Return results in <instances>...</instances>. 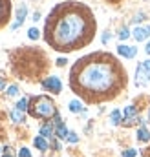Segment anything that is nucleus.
<instances>
[{
	"label": "nucleus",
	"instance_id": "obj_1",
	"mask_svg": "<svg viewBox=\"0 0 150 157\" xmlns=\"http://www.w3.org/2000/svg\"><path fill=\"white\" fill-rule=\"evenodd\" d=\"M128 84V75L119 59L108 51L81 57L70 70V88L86 104L115 99Z\"/></svg>",
	"mask_w": 150,
	"mask_h": 157
},
{
	"label": "nucleus",
	"instance_id": "obj_2",
	"mask_svg": "<svg viewBox=\"0 0 150 157\" xmlns=\"http://www.w3.org/2000/svg\"><path fill=\"white\" fill-rule=\"evenodd\" d=\"M97 31V20L93 11L82 2H61L57 4L44 22L46 44L61 53L77 51L86 48Z\"/></svg>",
	"mask_w": 150,
	"mask_h": 157
},
{
	"label": "nucleus",
	"instance_id": "obj_3",
	"mask_svg": "<svg viewBox=\"0 0 150 157\" xmlns=\"http://www.w3.org/2000/svg\"><path fill=\"white\" fill-rule=\"evenodd\" d=\"M11 70L17 77L28 78V80H38L48 68L49 60L44 51L37 48H17L9 53Z\"/></svg>",
	"mask_w": 150,
	"mask_h": 157
},
{
	"label": "nucleus",
	"instance_id": "obj_4",
	"mask_svg": "<svg viewBox=\"0 0 150 157\" xmlns=\"http://www.w3.org/2000/svg\"><path fill=\"white\" fill-rule=\"evenodd\" d=\"M28 112H30L31 117L42 119V121H48V119H51V117L57 115L55 102H53V99H49L48 95L31 97V99H30V104H28Z\"/></svg>",
	"mask_w": 150,
	"mask_h": 157
},
{
	"label": "nucleus",
	"instance_id": "obj_5",
	"mask_svg": "<svg viewBox=\"0 0 150 157\" xmlns=\"http://www.w3.org/2000/svg\"><path fill=\"white\" fill-rule=\"evenodd\" d=\"M42 88H44V91H51V93H61V90H62V84H61V80L59 77H46L42 80Z\"/></svg>",
	"mask_w": 150,
	"mask_h": 157
},
{
	"label": "nucleus",
	"instance_id": "obj_6",
	"mask_svg": "<svg viewBox=\"0 0 150 157\" xmlns=\"http://www.w3.org/2000/svg\"><path fill=\"white\" fill-rule=\"evenodd\" d=\"M11 18V0H0V29Z\"/></svg>",
	"mask_w": 150,
	"mask_h": 157
},
{
	"label": "nucleus",
	"instance_id": "obj_7",
	"mask_svg": "<svg viewBox=\"0 0 150 157\" xmlns=\"http://www.w3.org/2000/svg\"><path fill=\"white\" fill-rule=\"evenodd\" d=\"M136 77H137V86H145L147 82H150V70L145 68V64H139L136 70Z\"/></svg>",
	"mask_w": 150,
	"mask_h": 157
},
{
	"label": "nucleus",
	"instance_id": "obj_8",
	"mask_svg": "<svg viewBox=\"0 0 150 157\" xmlns=\"http://www.w3.org/2000/svg\"><path fill=\"white\" fill-rule=\"evenodd\" d=\"M117 51H119V55H123V57H126V59H134L136 53H137V49H136L134 46H124V44H121V46L117 48Z\"/></svg>",
	"mask_w": 150,
	"mask_h": 157
},
{
	"label": "nucleus",
	"instance_id": "obj_9",
	"mask_svg": "<svg viewBox=\"0 0 150 157\" xmlns=\"http://www.w3.org/2000/svg\"><path fill=\"white\" fill-rule=\"evenodd\" d=\"M134 37H136V40H145L150 37V26H145V28H136L134 29Z\"/></svg>",
	"mask_w": 150,
	"mask_h": 157
},
{
	"label": "nucleus",
	"instance_id": "obj_10",
	"mask_svg": "<svg viewBox=\"0 0 150 157\" xmlns=\"http://www.w3.org/2000/svg\"><path fill=\"white\" fill-rule=\"evenodd\" d=\"M137 141H139V143H148L150 141V132L145 126H141V128L137 130Z\"/></svg>",
	"mask_w": 150,
	"mask_h": 157
},
{
	"label": "nucleus",
	"instance_id": "obj_11",
	"mask_svg": "<svg viewBox=\"0 0 150 157\" xmlns=\"http://www.w3.org/2000/svg\"><path fill=\"white\" fill-rule=\"evenodd\" d=\"M24 17H26V6H22V7L18 9V13H17V22L13 24V29H15V28H18V26L24 22Z\"/></svg>",
	"mask_w": 150,
	"mask_h": 157
},
{
	"label": "nucleus",
	"instance_id": "obj_12",
	"mask_svg": "<svg viewBox=\"0 0 150 157\" xmlns=\"http://www.w3.org/2000/svg\"><path fill=\"white\" fill-rule=\"evenodd\" d=\"M11 119H13L15 122H24V121H26L24 112H20V110H13V112H11Z\"/></svg>",
	"mask_w": 150,
	"mask_h": 157
},
{
	"label": "nucleus",
	"instance_id": "obj_13",
	"mask_svg": "<svg viewBox=\"0 0 150 157\" xmlns=\"http://www.w3.org/2000/svg\"><path fill=\"white\" fill-rule=\"evenodd\" d=\"M33 143H35V146H37L38 150H42V152H44V150H48V143H46V139H44V137H35V141H33Z\"/></svg>",
	"mask_w": 150,
	"mask_h": 157
},
{
	"label": "nucleus",
	"instance_id": "obj_14",
	"mask_svg": "<svg viewBox=\"0 0 150 157\" xmlns=\"http://www.w3.org/2000/svg\"><path fill=\"white\" fill-rule=\"evenodd\" d=\"M55 133H57V137H61V139H66V137H68V130H66L64 124H59L57 130H55Z\"/></svg>",
	"mask_w": 150,
	"mask_h": 157
},
{
	"label": "nucleus",
	"instance_id": "obj_15",
	"mask_svg": "<svg viewBox=\"0 0 150 157\" xmlns=\"http://www.w3.org/2000/svg\"><path fill=\"white\" fill-rule=\"evenodd\" d=\"M53 133V128H51V124H44L42 128H40V137H49Z\"/></svg>",
	"mask_w": 150,
	"mask_h": 157
},
{
	"label": "nucleus",
	"instance_id": "obj_16",
	"mask_svg": "<svg viewBox=\"0 0 150 157\" xmlns=\"http://www.w3.org/2000/svg\"><path fill=\"white\" fill-rule=\"evenodd\" d=\"M136 106H126L124 108V119H134L136 117Z\"/></svg>",
	"mask_w": 150,
	"mask_h": 157
},
{
	"label": "nucleus",
	"instance_id": "obj_17",
	"mask_svg": "<svg viewBox=\"0 0 150 157\" xmlns=\"http://www.w3.org/2000/svg\"><path fill=\"white\" fill-rule=\"evenodd\" d=\"M28 104H30V99H20L18 102H17V110H20V112H24V110H28Z\"/></svg>",
	"mask_w": 150,
	"mask_h": 157
},
{
	"label": "nucleus",
	"instance_id": "obj_18",
	"mask_svg": "<svg viewBox=\"0 0 150 157\" xmlns=\"http://www.w3.org/2000/svg\"><path fill=\"white\" fill-rule=\"evenodd\" d=\"M70 110H72L73 113H77V112H81V110H82V106H81V102H79V101H72V102H70Z\"/></svg>",
	"mask_w": 150,
	"mask_h": 157
},
{
	"label": "nucleus",
	"instance_id": "obj_19",
	"mask_svg": "<svg viewBox=\"0 0 150 157\" xmlns=\"http://www.w3.org/2000/svg\"><path fill=\"white\" fill-rule=\"evenodd\" d=\"M112 124H119V122H121V113H119V112H117V110H113L112 112Z\"/></svg>",
	"mask_w": 150,
	"mask_h": 157
},
{
	"label": "nucleus",
	"instance_id": "obj_20",
	"mask_svg": "<svg viewBox=\"0 0 150 157\" xmlns=\"http://www.w3.org/2000/svg\"><path fill=\"white\" fill-rule=\"evenodd\" d=\"M28 37H30L31 40H37L38 39V29L37 28H31V29L28 31Z\"/></svg>",
	"mask_w": 150,
	"mask_h": 157
},
{
	"label": "nucleus",
	"instance_id": "obj_21",
	"mask_svg": "<svg viewBox=\"0 0 150 157\" xmlns=\"http://www.w3.org/2000/svg\"><path fill=\"white\" fill-rule=\"evenodd\" d=\"M128 35H130V31L126 29V28H123L121 31H119V39L121 40H124V39H128Z\"/></svg>",
	"mask_w": 150,
	"mask_h": 157
},
{
	"label": "nucleus",
	"instance_id": "obj_22",
	"mask_svg": "<svg viewBox=\"0 0 150 157\" xmlns=\"http://www.w3.org/2000/svg\"><path fill=\"white\" fill-rule=\"evenodd\" d=\"M17 93H18V88H17V86H9V88H7V95H9V97H13V95H17Z\"/></svg>",
	"mask_w": 150,
	"mask_h": 157
},
{
	"label": "nucleus",
	"instance_id": "obj_23",
	"mask_svg": "<svg viewBox=\"0 0 150 157\" xmlns=\"http://www.w3.org/2000/svg\"><path fill=\"white\" fill-rule=\"evenodd\" d=\"M68 141H70V143H77V141H79L77 133H73V132H70V133H68Z\"/></svg>",
	"mask_w": 150,
	"mask_h": 157
},
{
	"label": "nucleus",
	"instance_id": "obj_24",
	"mask_svg": "<svg viewBox=\"0 0 150 157\" xmlns=\"http://www.w3.org/2000/svg\"><path fill=\"white\" fill-rule=\"evenodd\" d=\"M18 155H20V157H31V154H30V150H28V148H22V150L18 152Z\"/></svg>",
	"mask_w": 150,
	"mask_h": 157
},
{
	"label": "nucleus",
	"instance_id": "obj_25",
	"mask_svg": "<svg viewBox=\"0 0 150 157\" xmlns=\"http://www.w3.org/2000/svg\"><path fill=\"white\" fill-rule=\"evenodd\" d=\"M123 157H136V150H126V152H123Z\"/></svg>",
	"mask_w": 150,
	"mask_h": 157
},
{
	"label": "nucleus",
	"instance_id": "obj_26",
	"mask_svg": "<svg viewBox=\"0 0 150 157\" xmlns=\"http://www.w3.org/2000/svg\"><path fill=\"white\" fill-rule=\"evenodd\" d=\"M66 62H68L66 59H57V66H64Z\"/></svg>",
	"mask_w": 150,
	"mask_h": 157
},
{
	"label": "nucleus",
	"instance_id": "obj_27",
	"mask_svg": "<svg viewBox=\"0 0 150 157\" xmlns=\"http://www.w3.org/2000/svg\"><path fill=\"white\" fill-rule=\"evenodd\" d=\"M108 39H110V33H105L103 35V42H108Z\"/></svg>",
	"mask_w": 150,
	"mask_h": 157
},
{
	"label": "nucleus",
	"instance_id": "obj_28",
	"mask_svg": "<svg viewBox=\"0 0 150 157\" xmlns=\"http://www.w3.org/2000/svg\"><path fill=\"white\" fill-rule=\"evenodd\" d=\"M143 64H145V68H147V70H150V60H145Z\"/></svg>",
	"mask_w": 150,
	"mask_h": 157
},
{
	"label": "nucleus",
	"instance_id": "obj_29",
	"mask_svg": "<svg viewBox=\"0 0 150 157\" xmlns=\"http://www.w3.org/2000/svg\"><path fill=\"white\" fill-rule=\"evenodd\" d=\"M106 2H110V4H119L121 0H106Z\"/></svg>",
	"mask_w": 150,
	"mask_h": 157
},
{
	"label": "nucleus",
	"instance_id": "obj_30",
	"mask_svg": "<svg viewBox=\"0 0 150 157\" xmlns=\"http://www.w3.org/2000/svg\"><path fill=\"white\" fill-rule=\"evenodd\" d=\"M4 86H6V82H4V80H2V78H0V90H2V88H4Z\"/></svg>",
	"mask_w": 150,
	"mask_h": 157
},
{
	"label": "nucleus",
	"instance_id": "obj_31",
	"mask_svg": "<svg viewBox=\"0 0 150 157\" xmlns=\"http://www.w3.org/2000/svg\"><path fill=\"white\" fill-rule=\"evenodd\" d=\"M147 53H148V55H150V42H148V44H147Z\"/></svg>",
	"mask_w": 150,
	"mask_h": 157
},
{
	"label": "nucleus",
	"instance_id": "obj_32",
	"mask_svg": "<svg viewBox=\"0 0 150 157\" xmlns=\"http://www.w3.org/2000/svg\"><path fill=\"white\" fill-rule=\"evenodd\" d=\"M0 139H4V132H2V128H0Z\"/></svg>",
	"mask_w": 150,
	"mask_h": 157
},
{
	"label": "nucleus",
	"instance_id": "obj_33",
	"mask_svg": "<svg viewBox=\"0 0 150 157\" xmlns=\"http://www.w3.org/2000/svg\"><path fill=\"white\" fill-rule=\"evenodd\" d=\"M4 157H11V155H9V154H6V155H4Z\"/></svg>",
	"mask_w": 150,
	"mask_h": 157
},
{
	"label": "nucleus",
	"instance_id": "obj_34",
	"mask_svg": "<svg viewBox=\"0 0 150 157\" xmlns=\"http://www.w3.org/2000/svg\"><path fill=\"white\" fill-rule=\"evenodd\" d=\"M148 115H150V112H148Z\"/></svg>",
	"mask_w": 150,
	"mask_h": 157
}]
</instances>
